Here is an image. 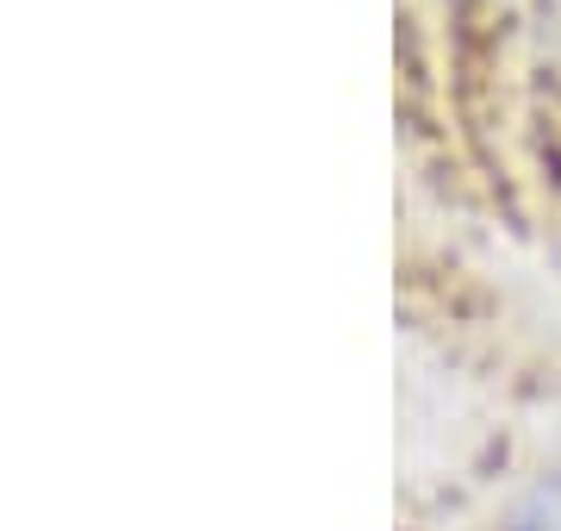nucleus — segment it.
I'll return each mask as SVG.
<instances>
[{
    "label": "nucleus",
    "mask_w": 561,
    "mask_h": 531,
    "mask_svg": "<svg viewBox=\"0 0 561 531\" xmlns=\"http://www.w3.org/2000/svg\"><path fill=\"white\" fill-rule=\"evenodd\" d=\"M505 531H561V475H549L542 488H530V500L518 507V519Z\"/></svg>",
    "instance_id": "nucleus-1"
}]
</instances>
